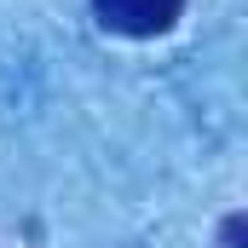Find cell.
Segmentation results:
<instances>
[{
  "label": "cell",
  "instance_id": "obj_1",
  "mask_svg": "<svg viewBox=\"0 0 248 248\" xmlns=\"http://www.w3.org/2000/svg\"><path fill=\"white\" fill-rule=\"evenodd\" d=\"M93 12H98V23L110 35L150 41V35H168L185 17V0H93Z\"/></svg>",
  "mask_w": 248,
  "mask_h": 248
},
{
  "label": "cell",
  "instance_id": "obj_2",
  "mask_svg": "<svg viewBox=\"0 0 248 248\" xmlns=\"http://www.w3.org/2000/svg\"><path fill=\"white\" fill-rule=\"evenodd\" d=\"M243 231H248V219H243V214H231V219H225V231H219L225 248H243Z\"/></svg>",
  "mask_w": 248,
  "mask_h": 248
}]
</instances>
